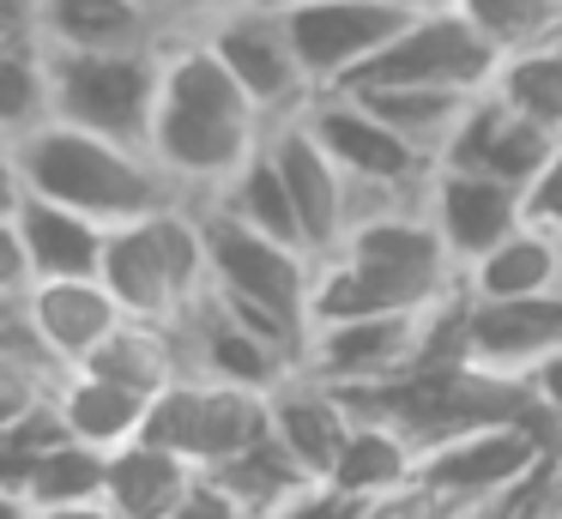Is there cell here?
I'll return each instance as SVG.
<instances>
[{
	"label": "cell",
	"instance_id": "obj_22",
	"mask_svg": "<svg viewBox=\"0 0 562 519\" xmlns=\"http://www.w3.org/2000/svg\"><path fill=\"white\" fill-rule=\"evenodd\" d=\"M170 31L151 0H37V36L49 48H146Z\"/></svg>",
	"mask_w": 562,
	"mask_h": 519
},
{
	"label": "cell",
	"instance_id": "obj_18",
	"mask_svg": "<svg viewBox=\"0 0 562 519\" xmlns=\"http://www.w3.org/2000/svg\"><path fill=\"white\" fill-rule=\"evenodd\" d=\"M267 429L279 435V447L308 471V477H333V465H339L345 441H351V429H357V405H351L345 386L296 369L267 393Z\"/></svg>",
	"mask_w": 562,
	"mask_h": 519
},
{
	"label": "cell",
	"instance_id": "obj_29",
	"mask_svg": "<svg viewBox=\"0 0 562 519\" xmlns=\"http://www.w3.org/2000/svg\"><path fill=\"white\" fill-rule=\"evenodd\" d=\"M490 91L502 103H514L526 121H538L544 133L562 139V43L544 36V43H526V48H508L490 79Z\"/></svg>",
	"mask_w": 562,
	"mask_h": 519
},
{
	"label": "cell",
	"instance_id": "obj_36",
	"mask_svg": "<svg viewBox=\"0 0 562 519\" xmlns=\"http://www.w3.org/2000/svg\"><path fill=\"white\" fill-rule=\"evenodd\" d=\"M31 284H37V272H31L25 236H19V212H0V302H19Z\"/></svg>",
	"mask_w": 562,
	"mask_h": 519
},
{
	"label": "cell",
	"instance_id": "obj_42",
	"mask_svg": "<svg viewBox=\"0 0 562 519\" xmlns=\"http://www.w3.org/2000/svg\"><path fill=\"white\" fill-rule=\"evenodd\" d=\"M37 36V0H0V43Z\"/></svg>",
	"mask_w": 562,
	"mask_h": 519
},
{
	"label": "cell",
	"instance_id": "obj_15",
	"mask_svg": "<svg viewBox=\"0 0 562 519\" xmlns=\"http://www.w3.org/2000/svg\"><path fill=\"white\" fill-rule=\"evenodd\" d=\"M272 157H279V176L291 188V205H296V224H303V241L321 253H333L351 229V176L327 157V145L303 127V115H284L272 121L267 133Z\"/></svg>",
	"mask_w": 562,
	"mask_h": 519
},
{
	"label": "cell",
	"instance_id": "obj_38",
	"mask_svg": "<svg viewBox=\"0 0 562 519\" xmlns=\"http://www.w3.org/2000/svg\"><path fill=\"white\" fill-rule=\"evenodd\" d=\"M49 393H55V386H49V381H37L31 369H13V362H0V429H7V422H19L25 410H37Z\"/></svg>",
	"mask_w": 562,
	"mask_h": 519
},
{
	"label": "cell",
	"instance_id": "obj_43",
	"mask_svg": "<svg viewBox=\"0 0 562 519\" xmlns=\"http://www.w3.org/2000/svg\"><path fill=\"white\" fill-rule=\"evenodd\" d=\"M31 519H122L110 501H61V507H31Z\"/></svg>",
	"mask_w": 562,
	"mask_h": 519
},
{
	"label": "cell",
	"instance_id": "obj_12",
	"mask_svg": "<svg viewBox=\"0 0 562 519\" xmlns=\"http://www.w3.org/2000/svg\"><path fill=\"white\" fill-rule=\"evenodd\" d=\"M200 217H206V260H212V290L218 296H243L260 302L272 314H291V320L308 326V290H315V253L296 248V241H279L267 229L236 224L231 212L200 200Z\"/></svg>",
	"mask_w": 562,
	"mask_h": 519
},
{
	"label": "cell",
	"instance_id": "obj_33",
	"mask_svg": "<svg viewBox=\"0 0 562 519\" xmlns=\"http://www.w3.org/2000/svg\"><path fill=\"white\" fill-rule=\"evenodd\" d=\"M448 7L465 12L502 55H508V48H526V43H544L562 24V0H448Z\"/></svg>",
	"mask_w": 562,
	"mask_h": 519
},
{
	"label": "cell",
	"instance_id": "obj_45",
	"mask_svg": "<svg viewBox=\"0 0 562 519\" xmlns=\"http://www.w3.org/2000/svg\"><path fill=\"white\" fill-rule=\"evenodd\" d=\"M224 7H236V0H188V7H182V24L212 19V12H224Z\"/></svg>",
	"mask_w": 562,
	"mask_h": 519
},
{
	"label": "cell",
	"instance_id": "obj_8",
	"mask_svg": "<svg viewBox=\"0 0 562 519\" xmlns=\"http://www.w3.org/2000/svg\"><path fill=\"white\" fill-rule=\"evenodd\" d=\"M448 308H393V314H357V320H321L308 326L303 369L333 386H381L405 369L429 362L448 338Z\"/></svg>",
	"mask_w": 562,
	"mask_h": 519
},
{
	"label": "cell",
	"instance_id": "obj_14",
	"mask_svg": "<svg viewBox=\"0 0 562 519\" xmlns=\"http://www.w3.org/2000/svg\"><path fill=\"white\" fill-rule=\"evenodd\" d=\"M417 7H429V0H296V7H284V24H291L308 84L333 91V84H351L393 43Z\"/></svg>",
	"mask_w": 562,
	"mask_h": 519
},
{
	"label": "cell",
	"instance_id": "obj_16",
	"mask_svg": "<svg viewBox=\"0 0 562 519\" xmlns=\"http://www.w3.org/2000/svg\"><path fill=\"white\" fill-rule=\"evenodd\" d=\"M424 212L465 272L484 248H496L508 229L526 224V193L508 188V181H496V176H477V169L436 163V176H429V188H424Z\"/></svg>",
	"mask_w": 562,
	"mask_h": 519
},
{
	"label": "cell",
	"instance_id": "obj_35",
	"mask_svg": "<svg viewBox=\"0 0 562 519\" xmlns=\"http://www.w3.org/2000/svg\"><path fill=\"white\" fill-rule=\"evenodd\" d=\"M267 519H369V501H357V495L339 489V483L315 477V483H303L291 501L272 507Z\"/></svg>",
	"mask_w": 562,
	"mask_h": 519
},
{
	"label": "cell",
	"instance_id": "obj_40",
	"mask_svg": "<svg viewBox=\"0 0 562 519\" xmlns=\"http://www.w3.org/2000/svg\"><path fill=\"white\" fill-rule=\"evenodd\" d=\"M25 193H31V181H25L19 139H7V133H0V212H19V205H25Z\"/></svg>",
	"mask_w": 562,
	"mask_h": 519
},
{
	"label": "cell",
	"instance_id": "obj_37",
	"mask_svg": "<svg viewBox=\"0 0 562 519\" xmlns=\"http://www.w3.org/2000/svg\"><path fill=\"white\" fill-rule=\"evenodd\" d=\"M526 217L562 236V139H557V151L544 157V169L532 176V188H526Z\"/></svg>",
	"mask_w": 562,
	"mask_h": 519
},
{
	"label": "cell",
	"instance_id": "obj_1",
	"mask_svg": "<svg viewBox=\"0 0 562 519\" xmlns=\"http://www.w3.org/2000/svg\"><path fill=\"white\" fill-rule=\"evenodd\" d=\"M267 127L272 121L260 115V103L200 43V31L176 24L164 36V84L151 115V157L164 163V176L188 200H206L267 145Z\"/></svg>",
	"mask_w": 562,
	"mask_h": 519
},
{
	"label": "cell",
	"instance_id": "obj_26",
	"mask_svg": "<svg viewBox=\"0 0 562 519\" xmlns=\"http://www.w3.org/2000/svg\"><path fill=\"white\" fill-rule=\"evenodd\" d=\"M417 459H424V447H417L393 417L357 410V429H351V441H345V453H339V465H333L327 483H339L357 501H375V495H393L417 477Z\"/></svg>",
	"mask_w": 562,
	"mask_h": 519
},
{
	"label": "cell",
	"instance_id": "obj_28",
	"mask_svg": "<svg viewBox=\"0 0 562 519\" xmlns=\"http://www.w3.org/2000/svg\"><path fill=\"white\" fill-rule=\"evenodd\" d=\"M345 91H357L381 121H393L405 139H417L436 157H441V145L453 139L465 103L477 97V91H453V84H345Z\"/></svg>",
	"mask_w": 562,
	"mask_h": 519
},
{
	"label": "cell",
	"instance_id": "obj_25",
	"mask_svg": "<svg viewBox=\"0 0 562 519\" xmlns=\"http://www.w3.org/2000/svg\"><path fill=\"white\" fill-rule=\"evenodd\" d=\"M55 410H61L74 441H91L103 453H115L122 441L146 435L151 398L122 386V381H110V374H98V369H67L61 386H55Z\"/></svg>",
	"mask_w": 562,
	"mask_h": 519
},
{
	"label": "cell",
	"instance_id": "obj_19",
	"mask_svg": "<svg viewBox=\"0 0 562 519\" xmlns=\"http://www.w3.org/2000/svg\"><path fill=\"white\" fill-rule=\"evenodd\" d=\"M176 326H182V345H188V374H212V381L248 386V393H272L284 374L303 369V362L284 357L279 345H267L255 326L236 320V314L224 308L212 290H206V296H200Z\"/></svg>",
	"mask_w": 562,
	"mask_h": 519
},
{
	"label": "cell",
	"instance_id": "obj_2",
	"mask_svg": "<svg viewBox=\"0 0 562 519\" xmlns=\"http://www.w3.org/2000/svg\"><path fill=\"white\" fill-rule=\"evenodd\" d=\"M448 302H460V260L417 200L357 217L339 248L321 253L315 290H308V326L393 308H448Z\"/></svg>",
	"mask_w": 562,
	"mask_h": 519
},
{
	"label": "cell",
	"instance_id": "obj_20",
	"mask_svg": "<svg viewBox=\"0 0 562 519\" xmlns=\"http://www.w3.org/2000/svg\"><path fill=\"white\" fill-rule=\"evenodd\" d=\"M25 308H31V320H37L43 345H49L67 369H79V362L127 320L103 278H37V284L25 290Z\"/></svg>",
	"mask_w": 562,
	"mask_h": 519
},
{
	"label": "cell",
	"instance_id": "obj_46",
	"mask_svg": "<svg viewBox=\"0 0 562 519\" xmlns=\"http://www.w3.org/2000/svg\"><path fill=\"white\" fill-rule=\"evenodd\" d=\"M441 519H502V507H448Z\"/></svg>",
	"mask_w": 562,
	"mask_h": 519
},
{
	"label": "cell",
	"instance_id": "obj_13",
	"mask_svg": "<svg viewBox=\"0 0 562 519\" xmlns=\"http://www.w3.org/2000/svg\"><path fill=\"white\" fill-rule=\"evenodd\" d=\"M267 429V393L212 381V374H182L151 398L146 435L188 459V465L212 471L231 453H243L255 435Z\"/></svg>",
	"mask_w": 562,
	"mask_h": 519
},
{
	"label": "cell",
	"instance_id": "obj_47",
	"mask_svg": "<svg viewBox=\"0 0 562 519\" xmlns=\"http://www.w3.org/2000/svg\"><path fill=\"white\" fill-rule=\"evenodd\" d=\"M151 7H158L170 24H182V7H188V0H151Z\"/></svg>",
	"mask_w": 562,
	"mask_h": 519
},
{
	"label": "cell",
	"instance_id": "obj_41",
	"mask_svg": "<svg viewBox=\"0 0 562 519\" xmlns=\"http://www.w3.org/2000/svg\"><path fill=\"white\" fill-rule=\"evenodd\" d=\"M526 386H532V405H538V410H544V417L562 429V350H557V357L538 362L532 381H526Z\"/></svg>",
	"mask_w": 562,
	"mask_h": 519
},
{
	"label": "cell",
	"instance_id": "obj_24",
	"mask_svg": "<svg viewBox=\"0 0 562 519\" xmlns=\"http://www.w3.org/2000/svg\"><path fill=\"white\" fill-rule=\"evenodd\" d=\"M562 290V236L526 217L460 272V296H544Z\"/></svg>",
	"mask_w": 562,
	"mask_h": 519
},
{
	"label": "cell",
	"instance_id": "obj_23",
	"mask_svg": "<svg viewBox=\"0 0 562 519\" xmlns=\"http://www.w3.org/2000/svg\"><path fill=\"white\" fill-rule=\"evenodd\" d=\"M19 236H25L31 272L37 278H98L103 272V241H110V224L74 212L61 200H43V193H25L19 205Z\"/></svg>",
	"mask_w": 562,
	"mask_h": 519
},
{
	"label": "cell",
	"instance_id": "obj_9",
	"mask_svg": "<svg viewBox=\"0 0 562 519\" xmlns=\"http://www.w3.org/2000/svg\"><path fill=\"white\" fill-rule=\"evenodd\" d=\"M188 31H200V43L231 67V79L243 84L260 103L267 121H284L315 97L303 72V55L291 43V24H284V7H267V0H236V7L212 12V19H194Z\"/></svg>",
	"mask_w": 562,
	"mask_h": 519
},
{
	"label": "cell",
	"instance_id": "obj_3",
	"mask_svg": "<svg viewBox=\"0 0 562 519\" xmlns=\"http://www.w3.org/2000/svg\"><path fill=\"white\" fill-rule=\"evenodd\" d=\"M19 157H25L31 193L74 205V212L98 217V224H127V217H146L170 200H188L151 151L103 139V133H86L55 115L19 139Z\"/></svg>",
	"mask_w": 562,
	"mask_h": 519
},
{
	"label": "cell",
	"instance_id": "obj_34",
	"mask_svg": "<svg viewBox=\"0 0 562 519\" xmlns=\"http://www.w3.org/2000/svg\"><path fill=\"white\" fill-rule=\"evenodd\" d=\"M61 441H67V422H61V410H55V393H49L37 410H25L19 422H7V429H0V483L25 495V483H31V471H37V459L49 453V447H61Z\"/></svg>",
	"mask_w": 562,
	"mask_h": 519
},
{
	"label": "cell",
	"instance_id": "obj_21",
	"mask_svg": "<svg viewBox=\"0 0 562 519\" xmlns=\"http://www.w3.org/2000/svg\"><path fill=\"white\" fill-rule=\"evenodd\" d=\"M200 483V465H188L176 447L134 435L110 453V477H103V501L122 519H170Z\"/></svg>",
	"mask_w": 562,
	"mask_h": 519
},
{
	"label": "cell",
	"instance_id": "obj_32",
	"mask_svg": "<svg viewBox=\"0 0 562 519\" xmlns=\"http://www.w3.org/2000/svg\"><path fill=\"white\" fill-rule=\"evenodd\" d=\"M103 477H110V453L67 435L61 447H49V453L37 459V471H31V483H25V501H31V507L98 501V495H103Z\"/></svg>",
	"mask_w": 562,
	"mask_h": 519
},
{
	"label": "cell",
	"instance_id": "obj_7",
	"mask_svg": "<svg viewBox=\"0 0 562 519\" xmlns=\"http://www.w3.org/2000/svg\"><path fill=\"white\" fill-rule=\"evenodd\" d=\"M557 441H562V429L538 405L520 410V417H490V422H472V429L424 447L417 483L448 507H502L514 489H526L544 471Z\"/></svg>",
	"mask_w": 562,
	"mask_h": 519
},
{
	"label": "cell",
	"instance_id": "obj_27",
	"mask_svg": "<svg viewBox=\"0 0 562 519\" xmlns=\"http://www.w3.org/2000/svg\"><path fill=\"white\" fill-rule=\"evenodd\" d=\"M206 205L231 212L236 224H248V229H267V236H279V241L308 248L303 224H296V205H291V188H284V176H279V157H272V145H260V151L248 157V163L236 169L218 193H206ZM308 253H315V248H308Z\"/></svg>",
	"mask_w": 562,
	"mask_h": 519
},
{
	"label": "cell",
	"instance_id": "obj_48",
	"mask_svg": "<svg viewBox=\"0 0 562 519\" xmlns=\"http://www.w3.org/2000/svg\"><path fill=\"white\" fill-rule=\"evenodd\" d=\"M267 7H296V0H267Z\"/></svg>",
	"mask_w": 562,
	"mask_h": 519
},
{
	"label": "cell",
	"instance_id": "obj_31",
	"mask_svg": "<svg viewBox=\"0 0 562 519\" xmlns=\"http://www.w3.org/2000/svg\"><path fill=\"white\" fill-rule=\"evenodd\" d=\"M43 121H49V48H43V36L0 43V133L25 139Z\"/></svg>",
	"mask_w": 562,
	"mask_h": 519
},
{
	"label": "cell",
	"instance_id": "obj_4",
	"mask_svg": "<svg viewBox=\"0 0 562 519\" xmlns=\"http://www.w3.org/2000/svg\"><path fill=\"white\" fill-rule=\"evenodd\" d=\"M98 278L110 284V296L122 302V314L176 326L212 290L200 200H170V205H158V212H146V217L110 224Z\"/></svg>",
	"mask_w": 562,
	"mask_h": 519
},
{
	"label": "cell",
	"instance_id": "obj_10",
	"mask_svg": "<svg viewBox=\"0 0 562 519\" xmlns=\"http://www.w3.org/2000/svg\"><path fill=\"white\" fill-rule=\"evenodd\" d=\"M441 350L496 381H532V369L562 350V290L544 296H460Z\"/></svg>",
	"mask_w": 562,
	"mask_h": 519
},
{
	"label": "cell",
	"instance_id": "obj_44",
	"mask_svg": "<svg viewBox=\"0 0 562 519\" xmlns=\"http://www.w3.org/2000/svg\"><path fill=\"white\" fill-rule=\"evenodd\" d=\"M0 519H31V501L19 489H7V483H0Z\"/></svg>",
	"mask_w": 562,
	"mask_h": 519
},
{
	"label": "cell",
	"instance_id": "obj_5",
	"mask_svg": "<svg viewBox=\"0 0 562 519\" xmlns=\"http://www.w3.org/2000/svg\"><path fill=\"white\" fill-rule=\"evenodd\" d=\"M296 115H303V127L327 145L333 163L351 176V224L369 212H387V205L424 200V188H429L441 157L424 151L417 139H405L393 121H381L357 91H345V84L315 91Z\"/></svg>",
	"mask_w": 562,
	"mask_h": 519
},
{
	"label": "cell",
	"instance_id": "obj_30",
	"mask_svg": "<svg viewBox=\"0 0 562 519\" xmlns=\"http://www.w3.org/2000/svg\"><path fill=\"white\" fill-rule=\"evenodd\" d=\"M206 477H212V483H224V489H231L243 507H255L260 519H267L279 501H291V495L303 489V483H315V477H308V471L279 447V435H272V429H260L255 441L243 447V453H231L224 465H212Z\"/></svg>",
	"mask_w": 562,
	"mask_h": 519
},
{
	"label": "cell",
	"instance_id": "obj_39",
	"mask_svg": "<svg viewBox=\"0 0 562 519\" xmlns=\"http://www.w3.org/2000/svg\"><path fill=\"white\" fill-rule=\"evenodd\" d=\"M170 519H260V514H255V507H243L224 483H212L206 471H200V483L188 489V501L176 507Z\"/></svg>",
	"mask_w": 562,
	"mask_h": 519
},
{
	"label": "cell",
	"instance_id": "obj_6",
	"mask_svg": "<svg viewBox=\"0 0 562 519\" xmlns=\"http://www.w3.org/2000/svg\"><path fill=\"white\" fill-rule=\"evenodd\" d=\"M49 48V43H43ZM164 43L146 48H49V115L151 151Z\"/></svg>",
	"mask_w": 562,
	"mask_h": 519
},
{
	"label": "cell",
	"instance_id": "obj_17",
	"mask_svg": "<svg viewBox=\"0 0 562 519\" xmlns=\"http://www.w3.org/2000/svg\"><path fill=\"white\" fill-rule=\"evenodd\" d=\"M557 151V133H544L538 121H526L514 103H502L496 91H477L465 103L453 139L441 145V163L477 169V176H496L508 188H532V176L544 169V157Z\"/></svg>",
	"mask_w": 562,
	"mask_h": 519
},
{
	"label": "cell",
	"instance_id": "obj_11",
	"mask_svg": "<svg viewBox=\"0 0 562 519\" xmlns=\"http://www.w3.org/2000/svg\"><path fill=\"white\" fill-rule=\"evenodd\" d=\"M496 67H502V48L465 12H453L448 0H429L351 84H453V91H490Z\"/></svg>",
	"mask_w": 562,
	"mask_h": 519
},
{
	"label": "cell",
	"instance_id": "obj_49",
	"mask_svg": "<svg viewBox=\"0 0 562 519\" xmlns=\"http://www.w3.org/2000/svg\"><path fill=\"white\" fill-rule=\"evenodd\" d=\"M550 36H557V43H562V24H557V31H550Z\"/></svg>",
	"mask_w": 562,
	"mask_h": 519
}]
</instances>
